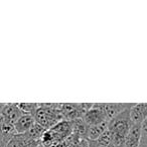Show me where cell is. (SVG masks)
<instances>
[{
  "label": "cell",
  "instance_id": "cell-15",
  "mask_svg": "<svg viewBox=\"0 0 147 147\" xmlns=\"http://www.w3.org/2000/svg\"><path fill=\"white\" fill-rule=\"evenodd\" d=\"M0 147H6V144L4 142H0Z\"/></svg>",
  "mask_w": 147,
  "mask_h": 147
},
{
  "label": "cell",
  "instance_id": "cell-2",
  "mask_svg": "<svg viewBox=\"0 0 147 147\" xmlns=\"http://www.w3.org/2000/svg\"><path fill=\"white\" fill-rule=\"evenodd\" d=\"M83 120L88 126L101 124L103 122H109L101 104H93L92 107L85 113Z\"/></svg>",
  "mask_w": 147,
  "mask_h": 147
},
{
  "label": "cell",
  "instance_id": "cell-3",
  "mask_svg": "<svg viewBox=\"0 0 147 147\" xmlns=\"http://www.w3.org/2000/svg\"><path fill=\"white\" fill-rule=\"evenodd\" d=\"M24 113L18 108L17 104H7L5 106H3L1 113H0V117L5 122L13 124Z\"/></svg>",
  "mask_w": 147,
  "mask_h": 147
},
{
  "label": "cell",
  "instance_id": "cell-6",
  "mask_svg": "<svg viewBox=\"0 0 147 147\" xmlns=\"http://www.w3.org/2000/svg\"><path fill=\"white\" fill-rule=\"evenodd\" d=\"M141 140V124H133L125 138L123 147H139Z\"/></svg>",
  "mask_w": 147,
  "mask_h": 147
},
{
  "label": "cell",
  "instance_id": "cell-17",
  "mask_svg": "<svg viewBox=\"0 0 147 147\" xmlns=\"http://www.w3.org/2000/svg\"><path fill=\"white\" fill-rule=\"evenodd\" d=\"M36 147H45V146H43V145L42 144H40V143H39V144L38 145H37V146Z\"/></svg>",
  "mask_w": 147,
  "mask_h": 147
},
{
  "label": "cell",
  "instance_id": "cell-5",
  "mask_svg": "<svg viewBox=\"0 0 147 147\" xmlns=\"http://www.w3.org/2000/svg\"><path fill=\"white\" fill-rule=\"evenodd\" d=\"M36 122L34 119V116L30 114H23L21 117H19L14 123L13 127L16 134H24L26 133L31 127Z\"/></svg>",
  "mask_w": 147,
  "mask_h": 147
},
{
  "label": "cell",
  "instance_id": "cell-1",
  "mask_svg": "<svg viewBox=\"0 0 147 147\" xmlns=\"http://www.w3.org/2000/svg\"><path fill=\"white\" fill-rule=\"evenodd\" d=\"M129 109L121 112L108 122V130L112 134V145L114 147H123L125 138L133 125Z\"/></svg>",
  "mask_w": 147,
  "mask_h": 147
},
{
  "label": "cell",
  "instance_id": "cell-16",
  "mask_svg": "<svg viewBox=\"0 0 147 147\" xmlns=\"http://www.w3.org/2000/svg\"><path fill=\"white\" fill-rule=\"evenodd\" d=\"M38 144H39V143H37V144H32V145H30V146H29V147H36Z\"/></svg>",
  "mask_w": 147,
  "mask_h": 147
},
{
  "label": "cell",
  "instance_id": "cell-7",
  "mask_svg": "<svg viewBox=\"0 0 147 147\" xmlns=\"http://www.w3.org/2000/svg\"><path fill=\"white\" fill-rule=\"evenodd\" d=\"M102 108L105 112V115L107 117V120L110 121L115 116L120 114L121 112L125 111L126 109L130 108L132 104H101Z\"/></svg>",
  "mask_w": 147,
  "mask_h": 147
},
{
  "label": "cell",
  "instance_id": "cell-8",
  "mask_svg": "<svg viewBox=\"0 0 147 147\" xmlns=\"http://www.w3.org/2000/svg\"><path fill=\"white\" fill-rule=\"evenodd\" d=\"M40 142H35L31 140L26 133L24 134H15L8 142L6 143V147H29L32 144H37Z\"/></svg>",
  "mask_w": 147,
  "mask_h": 147
},
{
  "label": "cell",
  "instance_id": "cell-11",
  "mask_svg": "<svg viewBox=\"0 0 147 147\" xmlns=\"http://www.w3.org/2000/svg\"><path fill=\"white\" fill-rule=\"evenodd\" d=\"M95 142L99 145H102V146H111L112 145V134L107 129L97 140H95Z\"/></svg>",
  "mask_w": 147,
  "mask_h": 147
},
{
  "label": "cell",
  "instance_id": "cell-4",
  "mask_svg": "<svg viewBox=\"0 0 147 147\" xmlns=\"http://www.w3.org/2000/svg\"><path fill=\"white\" fill-rule=\"evenodd\" d=\"M129 113L133 124H142L147 118V103L132 104L129 109Z\"/></svg>",
  "mask_w": 147,
  "mask_h": 147
},
{
  "label": "cell",
  "instance_id": "cell-13",
  "mask_svg": "<svg viewBox=\"0 0 147 147\" xmlns=\"http://www.w3.org/2000/svg\"><path fill=\"white\" fill-rule=\"evenodd\" d=\"M139 147H147V118L141 124V140Z\"/></svg>",
  "mask_w": 147,
  "mask_h": 147
},
{
  "label": "cell",
  "instance_id": "cell-10",
  "mask_svg": "<svg viewBox=\"0 0 147 147\" xmlns=\"http://www.w3.org/2000/svg\"><path fill=\"white\" fill-rule=\"evenodd\" d=\"M47 131V129L37 122L34 123L32 127L26 132V135L31 139V140L35 141V142H40V139L42 137L43 133Z\"/></svg>",
  "mask_w": 147,
  "mask_h": 147
},
{
  "label": "cell",
  "instance_id": "cell-9",
  "mask_svg": "<svg viewBox=\"0 0 147 147\" xmlns=\"http://www.w3.org/2000/svg\"><path fill=\"white\" fill-rule=\"evenodd\" d=\"M108 129V122H103L101 124L88 126L86 138L88 141H95Z\"/></svg>",
  "mask_w": 147,
  "mask_h": 147
},
{
  "label": "cell",
  "instance_id": "cell-14",
  "mask_svg": "<svg viewBox=\"0 0 147 147\" xmlns=\"http://www.w3.org/2000/svg\"><path fill=\"white\" fill-rule=\"evenodd\" d=\"M89 147H114V146L113 145H111V146H102V145L97 144L95 141H89Z\"/></svg>",
  "mask_w": 147,
  "mask_h": 147
},
{
  "label": "cell",
  "instance_id": "cell-12",
  "mask_svg": "<svg viewBox=\"0 0 147 147\" xmlns=\"http://www.w3.org/2000/svg\"><path fill=\"white\" fill-rule=\"evenodd\" d=\"M17 106H18V108L24 114H30V115H34V113L38 109L37 104H33V103H18Z\"/></svg>",
  "mask_w": 147,
  "mask_h": 147
}]
</instances>
